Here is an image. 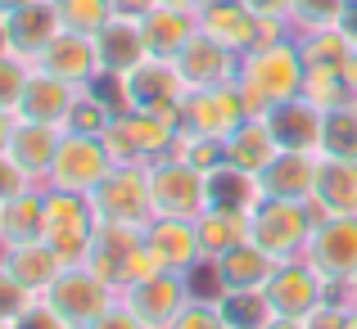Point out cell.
I'll use <instances>...</instances> for the list:
<instances>
[{"label":"cell","mask_w":357,"mask_h":329,"mask_svg":"<svg viewBox=\"0 0 357 329\" xmlns=\"http://www.w3.org/2000/svg\"><path fill=\"white\" fill-rule=\"evenodd\" d=\"M303 86H307V59L294 32L258 45L240 59V95L249 118H267L276 104L303 95Z\"/></svg>","instance_id":"obj_1"},{"label":"cell","mask_w":357,"mask_h":329,"mask_svg":"<svg viewBox=\"0 0 357 329\" xmlns=\"http://www.w3.org/2000/svg\"><path fill=\"white\" fill-rule=\"evenodd\" d=\"M317 221L321 217L307 199H262L249 212V239L258 248H267L276 262H289V257H303Z\"/></svg>","instance_id":"obj_2"},{"label":"cell","mask_w":357,"mask_h":329,"mask_svg":"<svg viewBox=\"0 0 357 329\" xmlns=\"http://www.w3.org/2000/svg\"><path fill=\"white\" fill-rule=\"evenodd\" d=\"M86 266L100 271L118 294L127 284H136V280L163 271L154 262V252H149V243H145V230H136V225H100L96 239H91Z\"/></svg>","instance_id":"obj_3"},{"label":"cell","mask_w":357,"mask_h":329,"mask_svg":"<svg viewBox=\"0 0 357 329\" xmlns=\"http://www.w3.org/2000/svg\"><path fill=\"white\" fill-rule=\"evenodd\" d=\"M41 303L50 307L68 329H86L91 321H100V316L118 303V289L109 284L100 271H91L86 262H77V266L59 271V280L41 294Z\"/></svg>","instance_id":"obj_4"},{"label":"cell","mask_w":357,"mask_h":329,"mask_svg":"<svg viewBox=\"0 0 357 329\" xmlns=\"http://www.w3.org/2000/svg\"><path fill=\"white\" fill-rule=\"evenodd\" d=\"M91 212L100 225H136L145 230L154 221V199H149V167L114 163V172L86 194Z\"/></svg>","instance_id":"obj_5"},{"label":"cell","mask_w":357,"mask_h":329,"mask_svg":"<svg viewBox=\"0 0 357 329\" xmlns=\"http://www.w3.org/2000/svg\"><path fill=\"white\" fill-rule=\"evenodd\" d=\"M195 18H199V32H208L213 41L236 50L240 59L249 50H258V45L289 36V23H267V18H258L244 0H204V5L195 9Z\"/></svg>","instance_id":"obj_6"},{"label":"cell","mask_w":357,"mask_h":329,"mask_svg":"<svg viewBox=\"0 0 357 329\" xmlns=\"http://www.w3.org/2000/svg\"><path fill=\"white\" fill-rule=\"evenodd\" d=\"M96 230H100V221H96V212H91L86 194L45 190V230H41V239L63 257V266L86 262Z\"/></svg>","instance_id":"obj_7"},{"label":"cell","mask_w":357,"mask_h":329,"mask_svg":"<svg viewBox=\"0 0 357 329\" xmlns=\"http://www.w3.org/2000/svg\"><path fill=\"white\" fill-rule=\"evenodd\" d=\"M109 172H114V158H109L105 140H100V136H86V131H63L59 154H54L50 176H45V190L91 194Z\"/></svg>","instance_id":"obj_8"},{"label":"cell","mask_w":357,"mask_h":329,"mask_svg":"<svg viewBox=\"0 0 357 329\" xmlns=\"http://www.w3.org/2000/svg\"><path fill=\"white\" fill-rule=\"evenodd\" d=\"M149 199H154V217L195 221L208 208V176L185 158H158L149 163Z\"/></svg>","instance_id":"obj_9"},{"label":"cell","mask_w":357,"mask_h":329,"mask_svg":"<svg viewBox=\"0 0 357 329\" xmlns=\"http://www.w3.org/2000/svg\"><path fill=\"white\" fill-rule=\"evenodd\" d=\"M303 262L331 289H344L357 275V217H321L303 248Z\"/></svg>","instance_id":"obj_10"},{"label":"cell","mask_w":357,"mask_h":329,"mask_svg":"<svg viewBox=\"0 0 357 329\" xmlns=\"http://www.w3.org/2000/svg\"><path fill=\"white\" fill-rule=\"evenodd\" d=\"M190 95L176 72L172 59H145L140 68H131L122 77V99L127 109L140 113H163V118H181V99Z\"/></svg>","instance_id":"obj_11"},{"label":"cell","mask_w":357,"mask_h":329,"mask_svg":"<svg viewBox=\"0 0 357 329\" xmlns=\"http://www.w3.org/2000/svg\"><path fill=\"white\" fill-rule=\"evenodd\" d=\"M244 122H249V109H244L240 81L236 86H218V90H190L181 99V131H190V136L231 140Z\"/></svg>","instance_id":"obj_12"},{"label":"cell","mask_w":357,"mask_h":329,"mask_svg":"<svg viewBox=\"0 0 357 329\" xmlns=\"http://www.w3.org/2000/svg\"><path fill=\"white\" fill-rule=\"evenodd\" d=\"M118 298H122V303H127L149 329H167L176 316H181V307L190 303L195 294H190V275H176V271H154V275L127 284Z\"/></svg>","instance_id":"obj_13"},{"label":"cell","mask_w":357,"mask_h":329,"mask_svg":"<svg viewBox=\"0 0 357 329\" xmlns=\"http://www.w3.org/2000/svg\"><path fill=\"white\" fill-rule=\"evenodd\" d=\"M331 294H335V289L326 284V280L317 275L303 257L280 262L276 275L267 280V303H271V312H276V316H294V321H303L307 312H317V307H321Z\"/></svg>","instance_id":"obj_14"},{"label":"cell","mask_w":357,"mask_h":329,"mask_svg":"<svg viewBox=\"0 0 357 329\" xmlns=\"http://www.w3.org/2000/svg\"><path fill=\"white\" fill-rule=\"evenodd\" d=\"M176 72H181L185 90H218L240 81V54L227 50L222 41H213L208 32H195V41L176 54Z\"/></svg>","instance_id":"obj_15"},{"label":"cell","mask_w":357,"mask_h":329,"mask_svg":"<svg viewBox=\"0 0 357 329\" xmlns=\"http://www.w3.org/2000/svg\"><path fill=\"white\" fill-rule=\"evenodd\" d=\"M63 32V14H59V0H27L18 5L14 14H5V41L9 54L23 63H36L41 50Z\"/></svg>","instance_id":"obj_16"},{"label":"cell","mask_w":357,"mask_h":329,"mask_svg":"<svg viewBox=\"0 0 357 329\" xmlns=\"http://www.w3.org/2000/svg\"><path fill=\"white\" fill-rule=\"evenodd\" d=\"M32 68L50 72V77L68 81V86H77V90H91V86L100 81L96 36H82V32H68V27H63V32L41 50V59H36Z\"/></svg>","instance_id":"obj_17"},{"label":"cell","mask_w":357,"mask_h":329,"mask_svg":"<svg viewBox=\"0 0 357 329\" xmlns=\"http://www.w3.org/2000/svg\"><path fill=\"white\" fill-rule=\"evenodd\" d=\"M307 203L317 208V217H357V158L317 154Z\"/></svg>","instance_id":"obj_18"},{"label":"cell","mask_w":357,"mask_h":329,"mask_svg":"<svg viewBox=\"0 0 357 329\" xmlns=\"http://www.w3.org/2000/svg\"><path fill=\"white\" fill-rule=\"evenodd\" d=\"M96 54H100V77H127L131 68H140V63L149 59V45H145V32H140V18L114 14L96 32Z\"/></svg>","instance_id":"obj_19"},{"label":"cell","mask_w":357,"mask_h":329,"mask_svg":"<svg viewBox=\"0 0 357 329\" xmlns=\"http://www.w3.org/2000/svg\"><path fill=\"white\" fill-rule=\"evenodd\" d=\"M145 243H149V252H154L158 266L176 271V275H190V271L204 262L199 230H195V221H185V217H154L145 225Z\"/></svg>","instance_id":"obj_20"},{"label":"cell","mask_w":357,"mask_h":329,"mask_svg":"<svg viewBox=\"0 0 357 329\" xmlns=\"http://www.w3.org/2000/svg\"><path fill=\"white\" fill-rule=\"evenodd\" d=\"M321 122H326V109H317L307 95L298 99H285L267 113V127L276 136L280 149H298V154H317L321 149Z\"/></svg>","instance_id":"obj_21"},{"label":"cell","mask_w":357,"mask_h":329,"mask_svg":"<svg viewBox=\"0 0 357 329\" xmlns=\"http://www.w3.org/2000/svg\"><path fill=\"white\" fill-rule=\"evenodd\" d=\"M140 32H145V45H149V59H176L185 45L195 41L199 32V18L190 9H176V5H149L145 18H140Z\"/></svg>","instance_id":"obj_22"},{"label":"cell","mask_w":357,"mask_h":329,"mask_svg":"<svg viewBox=\"0 0 357 329\" xmlns=\"http://www.w3.org/2000/svg\"><path fill=\"white\" fill-rule=\"evenodd\" d=\"M77 95H82L77 86H68V81L50 77V72H41V68H32L27 90H23V104H18V118H27V122H50V127H68Z\"/></svg>","instance_id":"obj_23"},{"label":"cell","mask_w":357,"mask_h":329,"mask_svg":"<svg viewBox=\"0 0 357 329\" xmlns=\"http://www.w3.org/2000/svg\"><path fill=\"white\" fill-rule=\"evenodd\" d=\"M213 266H218V280H222V294H240V289H267V280L276 275L280 262L271 257L267 248H258L253 239L236 243L231 252H222V257H208Z\"/></svg>","instance_id":"obj_24"},{"label":"cell","mask_w":357,"mask_h":329,"mask_svg":"<svg viewBox=\"0 0 357 329\" xmlns=\"http://www.w3.org/2000/svg\"><path fill=\"white\" fill-rule=\"evenodd\" d=\"M0 262H5V271L18 280L23 289H32L36 298L45 294V289L59 280L63 271V257L50 248L45 239H27V243H9V248H0Z\"/></svg>","instance_id":"obj_25"},{"label":"cell","mask_w":357,"mask_h":329,"mask_svg":"<svg viewBox=\"0 0 357 329\" xmlns=\"http://www.w3.org/2000/svg\"><path fill=\"white\" fill-rule=\"evenodd\" d=\"M312 176H317V154L280 149L258 172L262 199H307V194H312Z\"/></svg>","instance_id":"obj_26"},{"label":"cell","mask_w":357,"mask_h":329,"mask_svg":"<svg viewBox=\"0 0 357 329\" xmlns=\"http://www.w3.org/2000/svg\"><path fill=\"white\" fill-rule=\"evenodd\" d=\"M59 140H63V127L18 118L14 136H9V154L23 163V172L32 176L36 185H45V176H50V163H54V154H59Z\"/></svg>","instance_id":"obj_27"},{"label":"cell","mask_w":357,"mask_h":329,"mask_svg":"<svg viewBox=\"0 0 357 329\" xmlns=\"http://www.w3.org/2000/svg\"><path fill=\"white\" fill-rule=\"evenodd\" d=\"M41 230H45V185L0 203V248L41 239Z\"/></svg>","instance_id":"obj_28"},{"label":"cell","mask_w":357,"mask_h":329,"mask_svg":"<svg viewBox=\"0 0 357 329\" xmlns=\"http://www.w3.org/2000/svg\"><path fill=\"white\" fill-rule=\"evenodd\" d=\"M208 203L213 208H236V212H253L262 203V185L253 172H244L227 158L222 167L208 172Z\"/></svg>","instance_id":"obj_29"},{"label":"cell","mask_w":357,"mask_h":329,"mask_svg":"<svg viewBox=\"0 0 357 329\" xmlns=\"http://www.w3.org/2000/svg\"><path fill=\"white\" fill-rule=\"evenodd\" d=\"M195 230H199V248L204 257H222L231 252L236 243L249 239V212H236V208H204L195 217Z\"/></svg>","instance_id":"obj_30"},{"label":"cell","mask_w":357,"mask_h":329,"mask_svg":"<svg viewBox=\"0 0 357 329\" xmlns=\"http://www.w3.org/2000/svg\"><path fill=\"white\" fill-rule=\"evenodd\" d=\"M276 154H280V145H276V136H271L267 118H249L236 136L227 140V158L236 167H244V172H253V176H258Z\"/></svg>","instance_id":"obj_31"},{"label":"cell","mask_w":357,"mask_h":329,"mask_svg":"<svg viewBox=\"0 0 357 329\" xmlns=\"http://www.w3.org/2000/svg\"><path fill=\"white\" fill-rule=\"evenodd\" d=\"M298 45H303V59L307 68H344V63L353 59L357 41L344 27H321V32H303L298 36Z\"/></svg>","instance_id":"obj_32"},{"label":"cell","mask_w":357,"mask_h":329,"mask_svg":"<svg viewBox=\"0 0 357 329\" xmlns=\"http://www.w3.org/2000/svg\"><path fill=\"white\" fill-rule=\"evenodd\" d=\"M317 154H335V158H357V99L340 109H326L321 122V149Z\"/></svg>","instance_id":"obj_33"},{"label":"cell","mask_w":357,"mask_h":329,"mask_svg":"<svg viewBox=\"0 0 357 329\" xmlns=\"http://www.w3.org/2000/svg\"><path fill=\"white\" fill-rule=\"evenodd\" d=\"M222 316L231 321V329H262L271 321V303H267V289H240V294H222L218 298Z\"/></svg>","instance_id":"obj_34"},{"label":"cell","mask_w":357,"mask_h":329,"mask_svg":"<svg viewBox=\"0 0 357 329\" xmlns=\"http://www.w3.org/2000/svg\"><path fill=\"white\" fill-rule=\"evenodd\" d=\"M349 14V0H294L289 9V32H321V27H340Z\"/></svg>","instance_id":"obj_35"},{"label":"cell","mask_w":357,"mask_h":329,"mask_svg":"<svg viewBox=\"0 0 357 329\" xmlns=\"http://www.w3.org/2000/svg\"><path fill=\"white\" fill-rule=\"evenodd\" d=\"M303 95L312 99L317 109H340V104H353V86L344 77V68H307V86Z\"/></svg>","instance_id":"obj_36"},{"label":"cell","mask_w":357,"mask_h":329,"mask_svg":"<svg viewBox=\"0 0 357 329\" xmlns=\"http://www.w3.org/2000/svg\"><path fill=\"white\" fill-rule=\"evenodd\" d=\"M59 14H63V27H68V32L96 36L118 9H114V0H59Z\"/></svg>","instance_id":"obj_37"},{"label":"cell","mask_w":357,"mask_h":329,"mask_svg":"<svg viewBox=\"0 0 357 329\" xmlns=\"http://www.w3.org/2000/svg\"><path fill=\"white\" fill-rule=\"evenodd\" d=\"M172 158H185L190 167H199L204 176L213 172V167L227 163V140H213V136H190V131H181V140H176V154Z\"/></svg>","instance_id":"obj_38"},{"label":"cell","mask_w":357,"mask_h":329,"mask_svg":"<svg viewBox=\"0 0 357 329\" xmlns=\"http://www.w3.org/2000/svg\"><path fill=\"white\" fill-rule=\"evenodd\" d=\"M27 77H32V63L14 59V54H0V109L18 113L23 90H27Z\"/></svg>","instance_id":"obj_39"},{"label":"cell","mask_w":357,"mask_h":329,"mask_svg":"<svg viewBox=\"0 0 357 329\" xmlns=\"http://www.w3.org/2000/svg\"><path fill=\"white\" fill-rule=\"evenodd\" d=\"M167 329H231V321L222 316L218 298H190V303L181 307V316Z\"/></svg>","instance_id":"obj_40"},{"label":"cell","mask_w":357,"mask_h":329,"mask_svg":"<svg viewBox=\"0 0 357 329\" xmlns=\"http://www.w3.org/2000/svg\"><path fill=\"white\" fill-rule=\"evenodd\" d=\"M32 307H36V294L18 284V280L5 271V262H0V321H5V325H14L18 316H23V312H32Z\"/></svg>","instance_id":"obj_41"},{"label":"cell","mask_w":357,"mask_h":329,"mask_svg":"<svg viewBox=\"0 0 357 329\" xmlns=\"http://www.w3.org/2000/svg\"><path fill=\"white\" fill-rule=\"evenodd\" d=\"M303 329H353V307L340 298V289H335L317 312L303 316Z\"/></svg>","instance_id":"obj_42"},{"label":"cell","mask_w":357,"mask_h":329,"mask_svg":"<svg viewBox=\"0 0 357 329\" xmlns=\"http://www.w3.org/2000/svg\"><path fill=\"white\" fill-rule=\"evenodd\" d=\"M27 190H41V185L23 172V163H18L9 149H0V203L18 199V194H27Z\"/></svg>","instance_id":"obj_43"},{"label":"cell","mask_w":357,"mask_h":329,"mask_svg":"<svg viewBox=\"0 0 357 329\" xmlns=\"http://www.w3.org/2000/svg\"><path fill=\"white\" fill-rule=\"evenodd\" d=\"M86 329H149V325L140 321V316H136V312H131V307H127V303L118 298V303L109 307V312L100 316V321H91Z\"/></svg>","instance_id":"obj_44"},{"label":"cell","mask_w":357,"mask_h":329,"mask_svg":"<svg viewBox=\"0 0 357 329\" xmlns=\"http://www.w3.org/2000/svg\"><path fill=\"white\" fill-rule=\"evenodd\" d=\"M14 329H68V325H63L59 316H54L50 307H45L41 298H36V307H32V312H23V316H18V321H14Z\"/></svg>","instance_id":"obj_45"},{"label":"cell","mask_w":357,"mask_h":329,"mask_svg":"<svg viewBox=\"0 0 357 329\" xmlns=\"http://www.w3.org/2000/svg\"><path fill=\"white\" fill-rule=\"evenodd\" d=\"M244 5H249L258 18H267V23H289V9H294V0H244Z\"/></svg>","instance_id":"obj_46"},{"label":"cell","mask_w":357,"mask_h":329,"mask_svg":"<svg viewBox=\"0 0 357 329\" xmlns=\"http://www.w3.org/2000/svg\"><path fill=\"white\" fill-rule=\"evenodd\" d=\"M14 127H18V113L0 109V149H9V136H14Z\"/></svg>","instance_id":"obj_47"},{"label":"cell","mask_w":357,"mask_h":329,"mask_svg":"<svg viewBox=\"0 0 357 329\" xmlns=\"http://www.w3.org/2000/svg\"><path fill=\"white\" fill-rule=\"evenodd\" d=\"M262 329H303V321H294V316H271Z\"/></svg>","instance_id":"obj_48"},{"label":"cell","mask_w":357,"mask_h":329,"mask_svg":"<svg viewBox=\"0 0 357 329\" xmlns=\"http://www.w3.org/2000/svg\"><path fill=\"white\" fill-rule=\"evenodd\" d=\"M340 27H344V32H349L353 41H357V5H349V14H344V23H340Z\"/></svg>","instance_id":"obj_49"},{"label":"cell","mask_w":357,"mask_h":329,"mask_svg":"<svg viewBox=\"0 0 357 329\" xmlns=\"http://www.w3.org/2000/svg\"><path fill=\"white\" fill-rule=\"evenodd\" d=\"M344 77H349V86H353V95H357V50H353V59L344 63Z\"/></svg>","instance_id":"obj_50"},{"label":"cell","mask_w":357,"mask_h":329,"mask_svg":"<svg viewBox=\"0 0 357 329\" xmlns=\"http://www.w3.org/2000/svg\"><path fill=\"white\" fill-rule=\"evenodd\" d=\"M340 298H344V303H349V307H357V275L349 280V284H344L340 289Z\"/></svg>","instance_id":"obj_51"},{"label":"cell","mask_w":357,"mask_h":329,"mask_svg":"<svg viewBox=\"0 0 357 329\" xmlns=\"http://www.w3.org/2000/svg\"><path fill=\"white\" fill-rule=\"evenodd\" d=\"M158 5H176V9H190V14H195V9H199L204 0H158Z\"/></svg>","instance_id":"obj_52"},{"label":"cell","mask_w":357,"mask_h":329,"mask_svg":"<svg viewBox=\"0 0 357 329\" xmlns=\"http://www.w3.org/2000/svg\"><path fill=\"white\" fill-rule=\"evenodd\" d=\"M18 5H27V0H0V18H5V14H14Z\"/></svg>","instance_id":"obj_53"},{"label":"cell","mask_w":357,"mask_h":329,"mask_svg":"<svg viewBox=\"0 0 357 329\" xmlns=\"http://www.w3.org/2000/svg\"><path fill=\"white\" fill-rule=\"evenodd\" d=\"M0 54H9V41H5V18H0Z\"/></svg>","instance_id":"obj_54"},{"label":"cell","mask_w":357,"mask_h":329,"mask_svg":"<svg viewBox=\"0 0 357 329\" xmlns=\"http://www.w3.org/2000/svg\"><path fill=\"white\" fill-rule=\"evenodd\" d=\"M353 329H357V307H353Z\"/></svg>","instance_id":"obj_55"},{"label":"cell","mask_w":357,"mask_h":329,"mask_svg":"<svg viewBox=\"0 0 357 329\" xmlns=\"http://www.w3.org/2000/svg\"><path fill=\"white\" fill-rule=\"evenodd\" d=\"M0 329H14V325H5V321H0Z\"/></svg>","instance_id":"obj_56"},{"label":"cell","mask_w":357,"mask_h":329,"mask_svg":"<svg viewBox=\"0 0 357 329\" xmlns=\"http://www.w3.org/2000/svg\"><path fill=\"white\" fill-rule=\"evenodd\" d=\"M349 5H357V0H349Z\"/></svg>","instance_id":"obj_57"}]
</instances>
